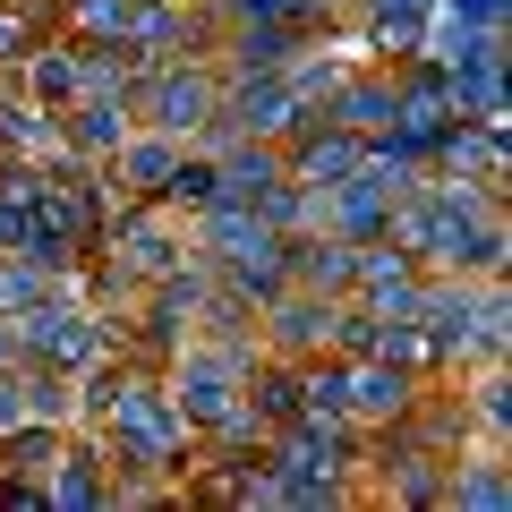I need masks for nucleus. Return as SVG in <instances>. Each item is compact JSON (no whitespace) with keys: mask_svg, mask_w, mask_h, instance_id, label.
Segmentation results:
<instances>
[{"mask_svg":"<svg viewBox=\"0 0 512 512\" xmlns=\"http://www.w3.org/2000/svg\"><path fill=\"white\" fill-rule=\"evenodd\" d=\"M214 77H188V69H163L146 86V111H154V128H171V137H188V128H205L214 120Z\"/></svg>","mask_w":512,"mask_h":512,"instance_id":"obj_1","label":"nucleus"},{"mask_svg":"<svg viewBox=\"0 0 512 512\" xmlns=\"http://www.w3.org/2000/svg\"><path fill=\"white\" fill-rule=\"evenodd\" d=\"M26 77H35V94H43V103H60V111L86 94V69H77L69 43H35V52H26Z\"/></svg>","mask_w":512,"mask_h":512,"instance_id":"obj_2","label":"nucleus"},{"mask_svg":"<svg viewBox=\"0 0 512 512\" xmlns=\"http://www.w3.org/2000/svg\"><path fill=\"white\" fill-rule=\"evenodd\" d=\"M120 128H128V103H111V94H94V103L77 94L69 103V137L77 146H120Z\"/></svg>","mask_w":512,"mask_h":512,"instance_id":"obj_3","label":"nucleus"},{"mask_svg":"<svg viewBox=\"0 0 512 512\" xmlns=\"http://www.w3.org/2000/svg\"><path fill=\"white\" fill-rule=\"evenodd\" d=\"M291 163L308 171V180H325V171H359L367 163V137H350V128H342V137H299Z\"/></svg>","mask_w":512,"mask_h":512,"instance_id":"obj_4","label":"nucleus"},{"mask_svg":"<svg viewBox=\"0 0 512 512\" xmlns=\"http://www.w3.org/2000/svg\"><path fill=\"white\" fill-rule=\"evenodd\" d=\"M43 9H60V0H26V9L0 0V69H18V60L43 43Z\"/></svg>","mask_w":512,"mask_h":512,"instance_id":"obj_5","label":"nucleus"},{"mask_svg":"<svg viewBox=\"0 0 512 512\" xmlns=\"http://www.w3.org/2000/svg\"><path fill=\"white\" fill-rule=\"evenodd\" d=\"M188 410H197V419H222V410H231V376H222L214 359L188 367Z\"/></svg>","mask_w":512,"mask_h":512,"instance_id":"obj_6","label":"nucleus"},{"mask_svg":"<svg viewBox=\"0 0 512 512\" xmlns=\"http://www.w3.org/2000/svg\"><path fill=\"white\" fill-rule=\"evenodd\" d=\"M52 461H60V444L43 436V427H26V436H9V444H0V470H9V478H26V470H52Z\"/></svg>","mask_w":512,"mask_h":512,"instance_id":"obj_7","label":"nucleus"},{"mask_svg":"<svg viewBox=\"0 0 512 512\" xmlns=\"http://www.w3.org/2000/svg\"><path fill=\"white\" fill-rule=\"evenodd\" d=\"M163 197H171V205H214V197H222V180H214V163H171Z\"/></svg>","mask_w":512,"mask_h":512,"instance_id":"obj_8","label":"nucleus"},{"mask_svg":"<svg viewBox=\"0 0 512 512\" xmlns=\"http://www.w3.org/2000/svg\"><path fill=\"white\" fill-rule=\"evenodd\" d=\"M171 163H180V154H171V146H137V154H120V180H137V188H146V197H163Z\"/></svg>","mask_w":512,"mask_h":512,"instance_id":"obj_9","label":"nucleus"},{"mask_svg":"<svg viewBox=\"0 0 512 512\" xmlns=\"http://www.w3.org/2000/svg\"><path fill=\"white\" fill-rule=\"evenodd\" d=\"M0 419H9V384H0Z\"/></svg>","mask_w":512,"mask_h":512,"instance_id":"obj_10","label":"nucleus"}]
</instances>
